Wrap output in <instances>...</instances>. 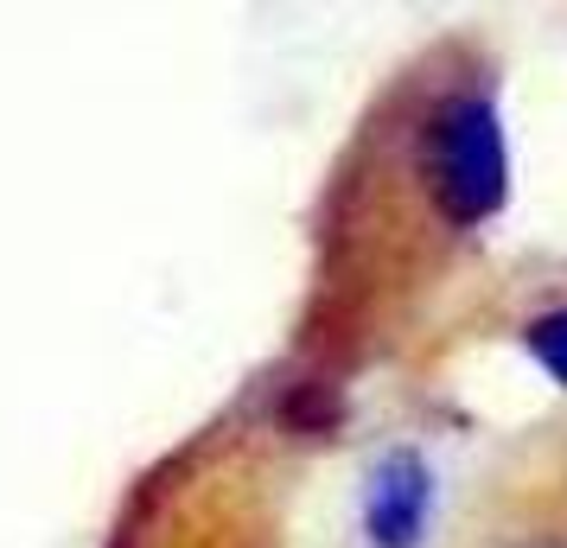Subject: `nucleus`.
<instances>
[{"label":"nucleus","mask_w":567,"mask_h":548,"mask_svg":"<svg viewBox=\"0 0 567 548\" xmlns=\"http://www.w3.org/2000/svg\"><path fill=\"white\" fill-rule=\"evenodd\" d=\"M421 185L453 230L491 224L511 198V141L491 96L460 90L421 122Z\"/></svg>","instance_id":"nucleus-1"},{"label":"nucleus","mask_w":567,"mask_h":548,"mask_svg":"<svg viewBox=\"0 0 567 548\" xmlns=\"http://www.w3.org/2000/svg\"><path fill=\"white\" fill-rule=\"evenodd\" d=\"M434 517V472L414 446H389L363 485V536L370 548H414Z\"/></svg>","instance_id":"nucleus-2"},{"label":"nucleus","mask_w":567,"mask_h":548,"mask_svg":"<svg viewBox=\"0 0 567 548\" xmlns=\"http://www.w3.org/2000/svg\"><path fill=\"white\" fill-rule=\"evenodd\" d=\"M287 421H293L300 434H326V427L338 421V395L326 390V383H300L293 402H287Z\"/></svg>","instance_id":"nucleus-4"},{"label":"nucleus","mask_w":567,"mask_h":548,"mask_svg":"<svg viewBox=\"0 0 567 548\" xmlns=\"http://www.w3.org/2000/svg\"><path fill=\"white\" fill-rule=\"evenodd\" d=\"M523 344H529V358L567 390V307H548V313L529 319L523 325Z\"/></svg>","instance_id":"nucleus-3"},{"label":"nucleus","mask_w":567,"mask_h":548,"mask_svg":"<svg viewBox=\"0 0 567 548\" xmlns=\"http://www.w3.org/2000/svg\"><path fill=\"white\" fill-rule=\"evenodd\" d=\"M523 548H567V542H561V536H555V542H523Z\"/></svg>","instance_id":"nucleus-5"}]
</instances>
